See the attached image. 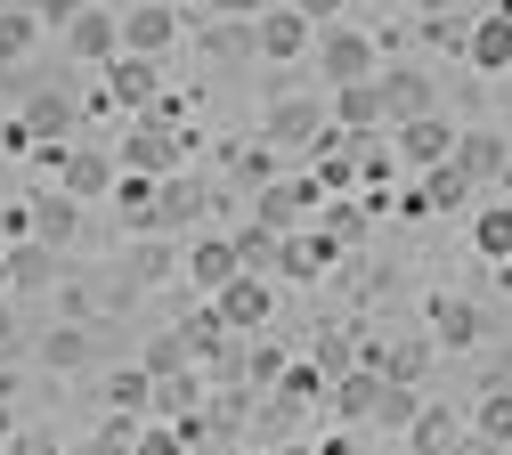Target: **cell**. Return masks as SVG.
Masks as SVG:
<instances>
[{
	"instance_id": "6da1fadb",
	"label": "cell",
	"mask_w": 512,
	"mask_h": 455,
	"mask_svg": "<svg viewBox=\"0 0 512 455\" xmlns=\"http://www.w3.org/2000/svg\"><path fill=\"white\" fill-rule=\"evenodd\" d=\"M309 212H326V179L317 171H293V179H269L261 187V228H309Z\"/></svg>"
},
{
	"instance_id": "7a4b0ae2",
	"label": "cell",
	"mask_w": 512,
	"mask_h": 455,
	"mask_svg": "<svg viewBox=\"0 0 512 455\" xmlns=\"http://www.w3.org/2000/svg\"><path fill=\"white\" fill-rule=\"evenodd\" d=\"M212 309L228 317V334H261V325L277 317V285H269L261 269H236V277L212 293Z\"/></svg>"
},
{
	"instance_id": "3957f363",
	"label": "cell",
	"mask_w": 512,
	"mask_h": 455,
	"mask_svg": "<svg viewBox=\"0 0 512 455\" xmlns=\"http://www.w3.org/2000/svg\"><path fill=\"white\" fill-rule=\"evenodd\" d=\"M179 155H187V139H179V130L147 106V122H131V139H122V155H114V163H122V171H155V179H163Z\"/></svg>"
},
{
	"instance_id": "277c9868",
	"label": "cell",
	"mask_w": 512,
	"mask_h": 455,
	"mask_svg": "<svg viewBox=\"0 0 512 455\" xmlns=\"http://www.w3.org/2000/svg\"><path fill=\"white\" fill-rule=\"evenodd\" d=\"M326 130H334V106H317V98H277V106H269V147L309 155Z\"/></svg>"
},
{
	"instance_id": "5b68a950",
	"label": "cell",
	"mask_w": 512,
	"mask_h": 455,
	"mask_svg": "<svg viewBox=\"0 0 512 455\" xmlns=\"http://www.w3.org/2000/svg\"><path fill=\"white\" fill-rule=\"evenodd\" d=\"M447 155H456V122H439V114H407L399 122V163L407 171H431Z\"/></svg>"
},
{
	"instance_id": "8992f818",
	"label": "cell",
	"mask_w": 512,
	"mask_h": 455,
	"mask_svg": "<svg viewBox=\"0 0 512 455\" xmlns=\"http://www.w3.org/2000/svg\"><path fill=\"white\" fill-rule=\"evenodd\" d=\"M171 41H179V17L163 0H131V9H122V49L131 57H163Z\"/></svg>"
},
{
	"instance_id": "52a82bcc",
	"label": "cell",
	"mask_w": 512,
	"mask_h": 455,
	"mask_svg": "<svg viewBox=\"0 0 512 455\" xmlns=\"http://www.w3.org/2000/svg\"><path fill=\"white\" fill-rule=\"evenodd\" d=\"M334 252H342V244H334L326 228H285V244H277V277H301V285H309V277L334 269Z\"/></svg>"
},
{
	"instance_id": "ba28073f",
	"label": "cell",
	"mask_w": 512,
	"mask_h": 455,
	"mask_svg": "<svg viewBox=\"0 0 512 455\" xmlns=\"http://www.w3.org/2000/svg\"><path fill=\"white\" fill-rule=\"evenodd\" d=\"M261 49H269V57H301V49H317V17L293 9V0H269V9H261Z\"/></svg>"
},
{
	"instance_id": "9c48e42d",
	"label": "cell",
	"mask_w": 512,
	"mask_h": 455,
	"mask_svg": "<svg viewBox=\"0 0 512 455\" xmlns=\"http://www.w3.org/2000/svg\"><path fill=\"white\" fill-rule=\"evenodd\" d=\"M317 65H326V82H374V41L366 33H317Z\"/></svg>"
},
{
	"instance_id": "30bf717a",
	"label": "cell",
	"mask_w": 512,
	"mask_h": 455,
	"mask_svg": "<svg viewBox=\"0 0 512 455\" xmlns=\"http://www.w3.org/2000/svg\"><path fill=\"white\" fill-rule=\"evenodd\" d=\"M464 57L480 65V74H504V65H512V17L504 9H480L472 33H464Z\"/></svg>"
},
{
	"instance_id": "8fae6325",
	"label": "cell",
	"mask_w": 512,
	"mask_h": 455,
	"mask_svg": "<svg viewBox=\"0 0 512 455\" xmlns=\"http://www.w3.org/2000/svg\"><path fill=\"white\" fill-rule=\"evenodd\" d=\"M382 122H391L382 82H342V90H334V130H350V139H358V130H382Z\"/></svg>"
},
{
	"instance_id": "7c38bea8",
	"label": "cell",
	"mask_w": 512,
	"mask_h": 455,
	"mask_svg": "<svg viewBox=\"0 0 512 455\" xmlns=\"http://www.w3.org/2000/svg\"><path fill=\"white\" fill-rule=\"evenodd\" d=\"M236 269H244V260H236V236H196V252H187V277H196V293H220Z\"/></svg>"
},
{
	"instance_id": "4fadbf2b",
	"label": "cell",
	"mask_w": 512,
	"mask_h": 455,
	"mask_svg": "<svg viewBox=\"0 0 512 455\" xmlns=\"http://www.w3.org/2000/svg\"><path fill=\"white\" fill-rule=\"evenodd\" d=\"M114 163L106 155H66V147H57V187H66V195H82V204H90V195H114Z\"/></svg>"
},
{
	"instance_id": "5bb4252c",
	"label": "cell",
	"mask_w": 512,
	"mask_h": 455,
	"mask_svg": "<svg viewBox=\"0 0 512 455\" xmlns=\"http://www.w3.org/2000/svg\"><path fill=\"white\" fill-rule=\"evenodd\" d=\"M74 57H90V65L122 57V17H106V9H74Z\"/></svg>"
},
{
	"instance_id": "9a60e30c",
	"label": "cell",
	"mask_w": 512,
	"mask_h": 455,
	"mask_svg": "<svg viewBox=\"0 0 512 455\" xmlns=\"http://www.w3.org/2000/svg\"><path fill=\"white\" fill-rule=\"evenodd\" d=\"M382 382H391L382 366H358V374H342V382H334V415H342V423H366V415L382 407Z\"/></svg>"
},
{
	"instance_id": "2e32d148",
	"label": "cell",
	"mask_w": 512,
	"mask_h": 455,
	"mask_svg": "<svg viewBox=\"0 0 512 455\" xmlns=\"http://www.w3.org/2000/svg\"><path fill=\"white\" fill-rule=\"evenodd\" d=\"M106 90L122 98V106H155V57H106Z\"/></svg>"
},
{
	"instance_id": "e0dca14e",
	"label": "cell",
	"mask_w": 512,
	"mask_h": 455,
	"mask_svg": "<svg viewBox=\"0 0 512 455\" xmlns=\"http://www.w3.org/2000/svg\"><path fill=\"white\" fill-rule=\"evenodd\" d=\"M472 187H480V179H472L456 155H447V163H431V179H423V204H431V212H464Z\"/></svg>"
},
{
	"instance_id": "ac0fdd59",
	"label": "cell",
	"mask_w": 512,
	"mask_h": 455,
	"mask_svg": "<svg viewBox=\"0 0 512 455\" xmlns=\"http://www.w3.org/2000/svg\"><path fill=\"white\" fill-rule=\"evenodd\" d=\"M74 220H82V195H66V187L33 204V236H41V244H66V236H74Z\"/></svg>"
},
{
	"instance_id": "d6986e66",
	"label": "cell",
	"mask_w": 512,
	"mask_h": 455,
	"mask_svg": "<svg viewBox=\"0 0 512 455\" xmlns=\"http://www.w3.org/2000/svg\"><path fill=\"white\" fill-rule=\"evenodd\" d=\"M431 334H439L447 350H464V342L480 334V317H472V301H456V293H439V301H431Z\"/></svg>"
},
{
	"instance_id": "ffe728a7",
	"label": "cell",
	"mask_w": 512,
	"mask_h": 455,
	"mask_svg": "<svg viewBox=\"0 0 512 455\" xmlns=\"http://www.w3.org/2000/svg\"><path fill=\"white\" fill-rule=\"evenodd\" d=\"M456 163L472 179H496L504 171V139H496V130H456Z\"/></svg>"
},
{
	"instance_id": "44dd1931",
	"label": "cell",
	"mask_w": 512,
	"mask_h": 455,
	"mask_svg": "<svg viewBox=\"0 0 512 455\" xmlns=\"http://www.w3.org/2000/svg\"><path fill=\"white\" fill-rule=\"evenodd\" d=\"M179 220H204V187L196 179H163V195H155V228H179Z\"/></svg>"
},
{
	"instance_id": "7402d4cb",
	"label": "cell",
	"mask_w": 512,
	"mask_h": 455,
	"mask_svg": "<svg viewBox=\"0 0 512 455\" xmlns=\"http://www.w3.org/2000/svg\"><path fill=\"white\" fill-rule=\"evenodd\" d=\"M472 244H480V260H504V269H512V204H488L472 220Z\"/></svg>"
},
{
	"instance_id": "603a6c76",
	"label": "cell",
	"mask_w": 512,
	"mask_h": 455,
	"mask_svg": "<svg viewBox=\"0 0 512 455\" xmlns=\"http://www.w3.org/2000/svg\"><path fill=\"white\" fill-rule=\"evenodd\" d=\"M155 195H163V187H155V171H122V179H114V204L131 212L139 228H155Z\"/></svg>"
},
{
	"instance_id": "cb8c5ba5",
	"label": "cell",
	"mask_w": 512,
	"mask_h": 455,
	"mask_svg": "<svg viewBox=\"0 0 512 455\" xmlns=\"http://www.w3.org/2000/svg\"><path fill=\"white\" fill-rule=\"evenodd\" d=\"M155 415H196V374H187V366L155 374Z\"/></svg>"
},
{
	"instance_id": "d4e9b609",
	"label": "cell",
	"mask_w": 512,
	"mask_h": 455,
	"mask_svg": "<svg viewBox=\"0 0 512 455\" xmlns=\"http://www.w3.org/2000/svg\"><path fill=\"white\" fill-rule=\"evenodd\" d=\"M106 399H114V415H139V407H155V374H147V366L114 374V382H106Z\"/></svg>"
},
{
	"instance_id": "484cf974",
	"label": "cell",
	"mask_w": 512,
	"mask_h": 455,
	"mask_svg": "<svg viewBox=\"0 0 512 455\" xmlns=\"http://www.w3.org/2000/svg\"><path fill=\"white\" fill-rule=\"evenodd\" d=\"M407 439H415V455H439L447 439H456V415H447V407H415V423H407Z\"/></svg>"
},
{
	"instance_id": "4316f807",
	"label": "cell",
	"mask_w": 512,
	"mask_h": 455,
	"mask_svg": "<svg viewBox=\"0 0 512 455\" xmlns=\"http://www.w3.org/2000/svg\"><path fill=\"white\" fill-rule=\"evenodd\" d=\"M472 431H480L488 447H512V390H488L480 415H472Z\"/></svg>"
},
{
	"instance_id": "83f0119b",
	"label": "cell",
	"mask_w": 512,
	"mask_h": 455,
	"mask_svg": "<svg viewBox=\"0 0 512 455\" xmlns=\"http://www.w3.org/2000/svg\"><path fill=\"white\" fill-rule=\"evenodd\" d=\"M423 74H382V106H391V122H407V114H423Z\"/></svg>"
},
{
	"instance_id": "f1b7e54d",
	"label": "cell",
	"mask_w": 512,
	"mask_h": 455,
	"mask_svg": "<svg viewBox=\"0 0 512 455\" xmlns=\"http://www.w3.org/2000/svg\"><path fill=\"white\" fill-rule=\"evenodd\" d=\"M277 244H285L277 228H261V220H252V228L236 236V260H244V269H277Z\"/></svg>"
},
{
	"instance_id": "f546056e",
	"label": "cell",
	"mask_w": 512,
	"mask_h": 455,
	"mask_svg": "<svg viewBox=\"0 0 512 455\" xmlns=\"http://www.w3.org/2000/svg\"><path fill=\"white\" fill-rule=\"evenodd\" d=\"M415 407H423V399H415L407 382H382V407H374V423H391V431H407V423H415Z\"/></svg>"
},
{
	"instance_id": "4dcf8cb0",
	"label": "cell",
	"mask_w": 512,
	"mask_h": 455,
	"mask_svg": "<svg viewBox=\"0 0 512 455\" xmlns=\"http://www.w3.org/2000/svg\"><path fill=\"white\" fill-rule=\"evenodd\" d=\"M66 122H74V106H66V98H41V106H25V130H33V139H57Z\"/></svg>"
},
{
	"instance_id": "1f68e13d",
	"label": "cell",
	"mask_w": 512,
	"mask_h": 455,
	"mask_svg": "<svg viewBox=\"0 0 512 455\" xmlns=\"http://www.w3.org/2000/svg\"><path fill=\"white\" fill-rule=\"evenodd\" d=\"M41 358H49V366H82V358H90V342L74 334V325H57V334L41 342Z\"/></svg>"
},
{
	"instance_id": "d6a6232c",
	"label": "cell",
	"mask_w": 512,
	"mask_h": 455,
	"mask_svg": "<svg viewBox=\"0 0 512 455\" xmlns=\"http://www.w3.org/2000/svg\"><path fill=\"white\" fill-rule=\"evenodd\" d=\"M317 228H326L334 244H350V236L366 228V212H358V204H326V212H317Z\"/></svg>"
},
{
	"instance_id": "836d02e7",
	"label": "cell",
	"mask_w": 512,
	"mask_h": 455,
	"mask_svg": "<svg viewBox=\"0 0 512 455\" xmlns=\"http://www.w3.org/2000/svg\"><path fill=\"white\" fill-rule=\"evenodd\" d=\"M236 179L269 187V179H277V147H244V155H236Z\"/></svg>"
},
{
	"instance_id": "e575fe53",
	"label": "cell",
	"mask_w": 512,
	"mask_h": 455,
	"mask_svg": "<svg viewBox=\"0 0 512 455\" xmlns=\"http://www.w3.org/2000/svg\"><path fill=\"white\" fill-rule=\"evenodd\" d=\"M9 277H17V285H41V277H49V252H41V244H17V260H9Z\"/></svg>"
},
{
	"instance_id": "d590c367",
	"label": "cell",
	"mask_w": 512,
	"mask_h": 455,
	"mask_svg": "<svg viewBox=\"0 0 512 455\" xmlns=\"http://www.w3.org/2000/svg\"><path fill=\"white\" fill-rule=\"evenodd\" d=\"M423 358H431V342H399L391 358H382V374H391V382H407V374H415Z\"/></svg>"
},
{
	"instance_id": "8d00e7d4",
	"label": "cell",
	"mask_w": 512,
	"mask_h": 455,
	"mask_svg": "<svg viewBox=\"0 0 512 455\" xmlns=\"http://www.w3.org/2000/svg\"><path fill=\"white\" fill-rule=\"evenodd\" d=\"M464 33H472V25H456V17H431V25H423L431 49H464Z\"/></svg>"
},
{
	"instance_id": "74e56055",
	"label": "cell",
	"mask_w": 512,
	"mask_h": 455,
	"mask_svg": "<svg viewBox=\"0 0 512 455\" xmlns=\"http://www.w3.org/2000/svg\"><path fill=\"white\" fill-rule=\"evenodd\" d=\"M33 41V17H0V57H17Z\"/></svg>"
},
{
	"instance_id": "f35d334b",
	"label": "cell",
	"mask_w": 512,
	"mask_h": 455,
	"mask_svg": "<svg viewBox=\"0 0 512 455\" xmlns=\"http://www.w3.org/2000/svg\"><path fill=\"white\" fill-rule=\"evenodd\" d=\"M0 455H57V439H41V431H25V439H9Z\"/></svg>"
},
{
	"instance_id": "ab89813d",
	"label": "cell",
	"mask_w": 512,
	"mask_h": 455,
	"mask_svg": "<svg viewBox=\"0 0 512 455\" xmlns=\"http://www.w3.org/2000/svg\"><path fill=\"white\" fill-rule=\"evenodd\" d=\"M212 9H220V17H261L269 0H212Z\"/></svg>"
},
{
	"instance_id": "60d3db41",
	"label": "cell",
	"mask_w": 512,
	"mask_h": 455,
	"mask_svg": "<svg viewBox=\"0 0 512 455\" xmlns=\"http://www.w3.org/2000/svg\"><path fill=\"white\" fill-rule=\"evenodd\" d=\"M293 9H309V17H334V9H342V0H293Z\"/></svg>"
},
{
	"instance_id": "b9f144b4",
	"label": "cell",
	"mask_w": 512,
	"mask_h": 455,
	"mask_svg": "<svg viewBox=\"0 0 512 455\" xmlns=\"http://www.w3.org/2000/svg\"><path fill=\"white\" fill-rule=\"evenodd\" d=\"M277 455H317V447H277Z\"/></svg>"
},
{
	"instance_id": "7bdbcfd3",
	"label": "cell",
	"mask_w": 512,
	"mask_h": 455,
	"mask_svg": "<svg viewBox=\"0 0 512 455\" xmlns=\"http://www.w3.org/2000/svg\"><path fill=\"white\" fill-rule=\"evenodd\" d=\"M496 9H504V17H512V0H496Z\"/></svg>"
},
{
	"instance_id": "ee69618b",
	"label": "cell",
	"mask_w": 512,
	"mask_h": 455,
	"mask_svg": "<svg viewBox=\"0 0 512 455\" xmlns=\"http://www.w3.org/2000/svg\"><path fill=\"white\" fill-rule=\"evenodd\" d=\"M122 9H131V0H122Z\"/></svg>"
}]
</instances>
